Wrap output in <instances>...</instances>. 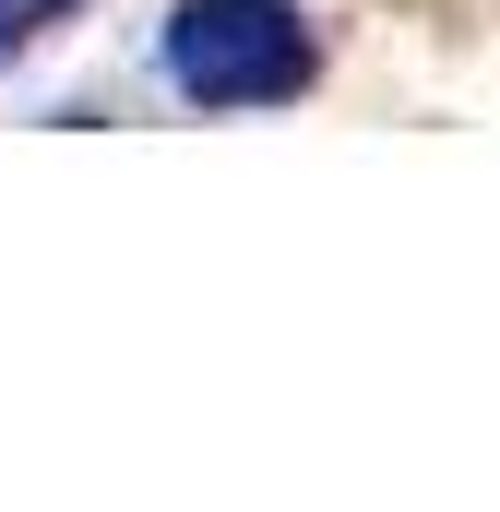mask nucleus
Masks as SVG:
<instances>
[{"mask_svg": "<svg viewBox=\"0 0 500 512\" xmlns=\"http://www.w3.org/2000/svg\"><path fill=\"white\" fill-rule=\"evenodd\" d=\"M155 60L191 108H274L310 84V24L286 0H179Z\"/></svg>", "mask_w": 500, "mask_h": 512, "instance_id": "1", "label": "nucleus"}, {"mask_svg": "<svg viewBox=\"0 0 500 512\" xmlns=\"http://www.w3.org/2000/svg\"><path fill=\"white\" fill-rule=\"evenodd\" d=\"M60 12H72V0H0V60H24V48L60 24Z\"/></svg>", "mask_w": 500, "mask_h": 512, "instance_id": "2", "label": "nucleus"}]
</instances>
